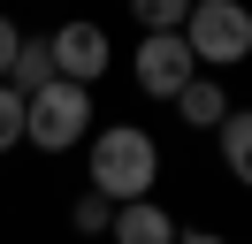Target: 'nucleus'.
Wrapping results in <instances>:
<instances>
[{
	"instance_id": "obj_1",
	"label": "nucleus",
	"mask_w": 252,
	"mask_h": 244,
	"mask_svg": "<svg viewBox=\"0 0 252 244\" xmlns=\"http://www.w3.org/2000/svg\"><path fill=\"white\" fill-rule=\"evenodd\" d=\"M153 176H160V145L138 122H107V130L92 137V191L107 198V206L153 198Z\"/></svg>"
},
{
	"instance_id": "obj_2",
	"label": "nucleus",
	"mask_w": 252,
	"mask_h": 244,
	"mask_svg": "<svg viewBox=\"0 0 252 244\" xmlns=\"http://www.w3.org/2000/svg\"><path fill=\"white\" fill-rule=\"evenodd\" d=\"M184 46H191V61H199V76L252 61V8L245 0H199V8L184 15Z\"/></svg>"
},
{
	"instance_id": "obj_3",
	"label": "nucleus",
	"mask_w": 252,
	"mask_h": 244,
	"mask_svg": "<svg viewBox=\"0 0 252 244\" xmlns=\"http://www.w3.org/2000/svg\"><path fill=\"white\" fill-rule=\"evenodd\" d=\"M84 137H92V92L84 84H62V76H54L46 92L23 99V145L69 152V145H84Z\"/></svg>"
},
{
	"instance_id": "obj_4",
	"label": "nucleus",
	"mask_w": 252,
	"mask_h": 244,
	"mask_svg": "<svg viewBox=\"0 0 252 244\" xmlns=\"http://www.w3.org/2000/svg\"><path fill=\"white\" fill-rule=\"evenodd\" d=\"M130 76H138L145 99H176V92L199 76V61H191L184 30H153V38H138V54H130Z\"/></svg>"
},
{
	"instance_id": "obj_5",
	"label": "nucleus",
	"mask_w": 252,
	"mask_h": 244,
	"mask_svg": "<svg viewBox=\"0 0 252 244\" xmlns=\"http://www.w3.org/2000/svg\"><path fill=\"white\" fill-rule=\"evenodd\" d=\"M54 76H62V84H84V92H92L99 84V76H107V30H99V23H84V15H77V23H62V30H54Z\"/></svg>"
},
{
	"instance_id": "obj_6",
	"label": "nucleus",
	"mask_w": 252,
	"mask_h": 244,
	"mask_svg": "<svg viewBox=\"0 0 252 244\" xmlns=\"http://www.w3.org/2000/svg\"><path fill=\"white\" fill-rule=\"evenodd\" d=\"M115 244H176L184 229L168 221V206H153V198H130V206H115Z\"/></svg>"
},
{
	"instance_id": "obj_7",
	"label": "nucleus",
	"mask_w": 252,
	"mask_h": 244,
	"mask_svg": "<svg viewBox=\"0 0 252 244\" xmlns=\"http://www.w3.org/2000/svg\"><path fill=\"white\" fill-rule=\"evenodd\" d=\"M214 137H221V168H229V183L252 191V107H229Z\"/></svg>"
},
{
	"instance_id": "obj_8",
	"label": "nucleus",
	"mask_w": 252,
	"mask_h": 244,
	"mask_svg": "<svg viewBox=\"0 0 252 244\" xmlns=\"http://www.w3.org/2000/svg\"><path fill=\"white\" fill-rule=\"evenodd\" d=\"M176 115H184L191 130H221V115H229V92H221L214 76H191V84L176 92Z\"/></svg>"
},
{
	"instance_id": "obj_9",
	"label": "nucleus",
	"mask_w": 252,
	"mask_h": 244,
	"mask_svg": "<svg viewBox=\"0 0 252 244\" xmlns=\"http://www.w3.org/2000/svg\"><path fill=\"white\" fill-rule=\"evenodd\" d=\"M46 84H54V46H46V38H23L16 61H8V92L31 99V92H46Z\"/></svg>"
},
{
	"instance_id": "obj_10",
	"label": "nucleus",
	"mask_w": 252,
	"mask_h": 244,
	"mask_svg": "<svg viewBox=\"0 0 252 244\" xmlns=\"http://www.w3.org/2000/svg\"><path fill=\"white\" fill-rule=\"evenodd\" d=\"M130 15H138V23H145V38H153V30H184L191 0H130Z\"/></svg>"
},
{
	"instance_id": "obj_11",
	"label": "nucleus",
	"mask_w": 252,
	"mask_h": 244,
	"mask_svg": "<svg viewBox=\"0 0 252 244\" xmlns=\"http://www.w3.org/2000/svg\"><path fill=\"white\" fill-rule=\"evenodd\" d=\"M69 221H77V237H99V229H115V206H107L99 191H84L77 206H69Z\"/></svg>"
},
{
	"instance_id": "obj_12",
	"label": "nucleus",
	"mask_w": 252,
	"mask_h": 244,
	"mask_svg": "<svg viewBox=\"0 0 252 244\" xmlns=\"http://www.w3.org/2000/svg\"><path fill=\"white\" fill-rule=\"evenodd\" d=\"M23 145V92L0 84V152H16Z\"/></svg>"
},
{
	"instance_id": "obj_13",
	"label": "nucleus",
	"mask_w": 252,
	"mask_h": 244,
	"mask_svg": "<svg viewBox=\"0 0 252 244\" xmlns=\"http://www.w3.org/2000/svg\"><path fill=\"white\" fill-rule=\"evenodd\" d=\"M16 46H23V30L0 15V84H8V61H16Z\"/></svg>"
},
{
	"instance_id": "obj_14",
	"label": "nucleus",
	"mask_w": 252,
	"mask_h": 244,
	"mask_svg": "<svg viewBox=\"0 0 252 244\" xmlns=\"http://www.w3.org/2000/svg\"><path fill=\"white\" fill-rule=\"evenodd\" d=\"M176 244H229V237H214V229H184Z\"/></svg>"
},
{
	"instance_id": "obj_15",
	"label": "nucleus",
	"mask_w": 252,
	"mask_h": 244,
	"mask_svg": "<svg viewBox=\"0 0 252 244\" xmlns=\"http://www.w3.org/2000/svg\"><path fill=\"white\" fill-rule=\"evenodd\" d=\"M191 8H199V0H191Z\"/></svg>"
}]
</instances>
